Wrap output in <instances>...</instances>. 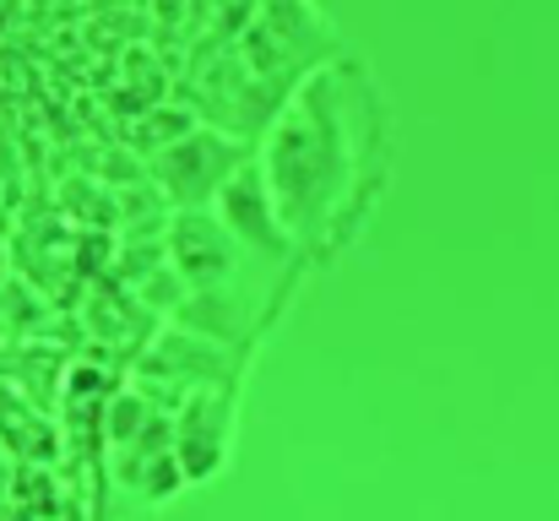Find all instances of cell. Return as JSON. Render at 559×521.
Listing matches in <instances>:
<instances>
[{
	"label": "cell",
	"mask_w": 559,
	"mask_h": 521,
	"mask_svg": "<svg viewBox=\"0 0 559 521\" xmlns=\"http://www.w3.org/2000/svg\"><path fill=\"white\" fill-rule=\"evenodd\" d=\"M255 174L305 267H332L365 234L391 174V104L359 55L337 49L283 93Z\"/></svg>",
	"instance_id": "cell-1"
}]
</instances>
